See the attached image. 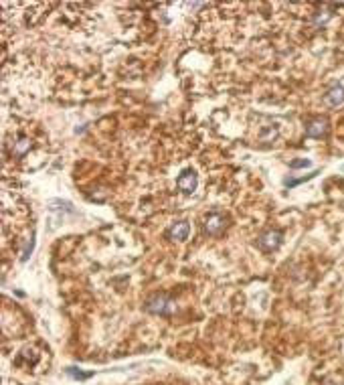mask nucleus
<instances>
[{
  "mask_svg": "<svg viewBox=\"0 0 344 385\" xmlns=\"http://www.w3.org/2000/svg\"><path fill=\"white\" fill-rule=\"evenodd\" d=\"M144 308L146 312L150 314H162V316H168L176 310V302L172 298H168L166 294H152L150 298L144 302Z\"/></svg>",
  "mask_w": 344,
  "mask_h": 385,
  "instance_id": "1",
  "label": "nucleus"
},
{
  "mask_svg": "<svg viewBox=\"0 0 344 385\" xmlns=\"http://www.w3.org/2000/svg\"><path fill=\"white\" fill-rule=\"evenodd\" d=\"M227 221H229V217L225 215V213H221V211H213V213H209L207 217H205V221H203V227H205V233L207 235H219L225 227H227Z\"/></svg>",
  "mask_w": 344,
  "mask_h": 385,
  "instance_id": "2",
  "label": "nucleus"
},
{
  "mask_svg": "<svg viewBox=\"0 0 344 385\" xmlns=\"http://www.w3.org/2000/svg\"><path fill=\"white\" fill-rule=\"evenodd\" d=\"M281 242H284V235H281V231L277 229H269L265 233L259 235V240H257V246L263 250V252H275Z\"/></svg>",
  "mask_w": 344,
  "mask_h": 385,
  "instance_id": "3",
  "label": "nucleus"
},
{
  "mask_svg": "<svg viewBox=\"0 0 344 385\" xmlns=\"http://www.w3.org/2000/svg\"><path fill=\"white\" fill-rule=\"evenodd\" d=\"M189 233H191L189 221H176L166 229V238L172 242H184V240H189Z\"/></svg>",
  "mask_w": 344,
  "mask_h": 385,
  "instance_id": "4",
  "label": "nucleus"
},
{
  "mask_svg": "<svg viewBox=\"0 0 344 385\" xmlns=\"http://www.w3.org/2000/svg\"><path fill=\"white\" fill-rule=\"evenodd\" d=\"M197 183H199V179H197V172H195L193 168L182 170V174L176 179V187H178L182 193H193V191L197 189Z\"/></svg>",
  "mask_w": 344,
  "mask_h": 385,
  "instance_id": "5",
  "label": "nucleus"
},
{
  "mask_svg": "<svg viewBox=\"0 0 344 385\" xmlns=\"http://www.w3.org/2000/svg\"><path fill=\"white\" fill-rule=\"evenodd\" d=\"M328 134V120L326 118H316L306 126V136L308 138H322Z\"/></svg>",
  "mask_w": 344,
  "mask_h": 385,
  "instance_id": "6",
  "label": "nucleus"
},
{
  "mask_svg": "<svg viewBox=\"0 0 344 385\" xmlns=\"http://www.w3.org/2000/svg\"><path fill=\"white\" fill-rule=\"evenodd\" d=\"M324 102L330 106V108H338L344 104V87L342 85H334L332 90L324 96Z\"/></svg>",
  "mask_w": 344,
  "mask_h": 385,
  "instance_id": "7",
  "label": "nucleus"
},
{
  "mask_svg": "<svg viewBox=\"0 0 344 385\" xmlns=\"http://www.w3.org/2000/svg\"><path fill=\"white\" fill-rule=\"evenodd\" d=\"M28 148H30V140H28V138H24V136H20V138H18V142H14L12 154L20 158V156H24V154H26Z\"/></svg>",
  "mask_w": 344,
  "mask_h": 385,
  "instance_id": "8",
  "label": "nucleus"
},
{
  "mask_svg": "<svg viewBox=\"0 0 344 385\" xmlns=\"http://www.w3.org/2000/svg\"><path fill=\"white\" fill-rule=\"evenodd\" d=\"M67 373L73 377V379H81V381H85V379H89L91 377V373H83V371H77L75 367H69L67 369Z\"/></svg>",
  "mask_w": 344,
  "mask_h": 385,
  "instance_id": "9",
  "label": "nucleus"
},
{
  "mask_svg": "<svg viewBox=\"0 0 344 385\" xmlns=\"http://www.w3.org/2000/svg\"><path fill=\"white\" fill-rule=\"evenodd\" d=\"M312 162L308 160V158H300V160H292L290 162V168H306V166H310Z\"/></svg>",
  "mask_w": 344,
  "mask_h": 385,
  "instance_id": "10",
  "label": "nucleus"
},
{
  "mask_svg": "<svg viewBox=\"0 0 344 385\" xmlns=\"http://www.w3.org/2000/svg\"><path fill=\"white\" fill-rule=\"evenodd\" d=\"M33 248H35V240L30 238V242L26 244V248H24V252H22V256H20V259H22V261H26V259H28V256H30V252H33Z\"/></svg>",
  "mask_w": 344,
  "mask_h": 385,
  "instance_id": "11",
  "label": "nucleus"
}]
</instances>
